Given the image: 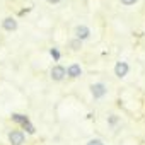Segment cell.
<instances>
[{"mask_svg":"<svg viewBox=\"0 0 145 145\" xmlns=\"http://www.w3.org/2000/svg\"><path fill=\"white\" fill-rule=\"evenodd\" d=\"M24 133L22 131H19V130H14V131H10L9 133V142H10V145H22L24 143Z\"/></svg>","mask_w":145,"mask_h":145,"instance_id":"obj_5","label":"cell"},{"mask_svg":"<svg viewBox=\"0 0 145 145\" xmlns=\"http://www.w3.org/2000/svg\"><path fill=\"white\" fill-rule=\"evenodd\" d=\"M50 75H51L53 80L60 82V80H63V79L67 77V68L61 67V65H55V67L51 68V72H50Z\"/></svg>","mask_w":145,"mask_h":145,"instance_id":"obj_2","label":"cell"},{"mask_svg":"<svg viewBox=\"0 0 145 145\" xmlns=\"http://www.w3.org/2000/svg\"><path fill=\"white\" fill-rule=\"evenodd\" d=\"M74 33H75V38H77V39H80V41H84V39H89V38H91V29H89L87 26H84V24L77 26Z\"/></svg>","mask_w":145,"mask_h":145,"instance_id":"obj_4","label":"cell"},{"mask_svg":"<svg viewBox=\"0 0 145 145\" xmlns=\"http://www.w3.org/2000/svg\"><path fill=\"white\" fill-rule=\"evenodd\" d=\"M68 46L74 50V51H79V50L82 48V41H80V39H77V38H74V39L68 43Z\"/></svg>","mask_w":145,"mask_h":145,"instance_id":"obj_8","label":"cell"},{"mask_svg":"<svg viewBox=\"0 0 145 145\" xmlns=\"http://www.w3.org/2000/svg\"><path fill=\"white\" fill-rule=\"evenodd\" d=\"M58 2H61V0H48V4H58Z\"/></svg>","mask_w":145,"mask_h":145,"instance_id":"obj_15","label":"cell"},{"mask_svg":"<svg viewBox=\"0 0 145 145\" xmlns=\"http://www.w3.org/2000/svg\"><path fill=\"white\" fill-rule=\"evenodd\" d=\"M137 2H138V0H121V4H123V5H128V7H130V5H135Z\"/></svg>","mask_w":145,"mask_h":145,"instance_id":"obj_14","label":"cell"},{"mask_svg":"<svg viewBox=\"0 0 145 145\" xmlns=\"http://www.w3.org/2000/svg\"><path fill=\"white\" fill-rule=\"evenodd\" d=\"M108 123H109V125H111V126H116V125H118V123H120V118H118V116H116V114H111V116H109V118H108Z\"/></svg>","mask_w":145,"mask_h":145,"instance_id":"obj_12","label":"cell"},{"mask_svg":"<svg viewBox=\"0 0 145 145\" xmlns=\"http://www.w3.org/2000/svg\"><path fill=\"white\" fill-rule=\"evenodd\" d=\"M91 94H92L94 99H103L108 94V87L103 82H96V84L91 86Z\"/></svg>","mask_w":145,"mask_h":145,"instance_id":"obj_1","label":"cell"},{"mask_svg":"<svg viewBox=\"0 0 145 145\" xmlns=\"http://www.w3.org/2000/svg\"><path fill=\"white\" fill-rule=\"evenodd\" d=\"M22 128H24L27 133H31V135H33V133H36V128H34V125H31V121H29V120L22 123Z\"/></svg>","mask_w":145,"mask_h":145,"instance_id":"obj_10","label":"cell"},{"mask_svg":"<svg viewBox=\"0 0 145 145\" xmlns=\"http://www.w3.org/2000/svg\"><path fill=\"white\" fill-rule=\"evenodd\" d=\"M67 75H68L70 79H79V77L82 75V68H80V65H79V63H72V65L67 68Z\"/></svg>","mask_w":145,"mask_h":145,"instance_id":"obj_6","label":"cell"},{"mask_svg":"<svg viewBox=\"0 0 145 145\" xmlns=\"http://www.w3.org/2000/svg\"><path fill=\"white\" fill-rule=\"evenodd\" d=\"M50 55L53 56V60H55V61H58V60H60V56H61V55H60V51H58V48H51V50H50Z\"/></svg>","mask_w":145,"mask_h":145,"instance_id":"obj_11","label":"cell"},{"mask_svg":"<svg viewBox=\"0 0 145 145\" xmlns=\"http://www.w3.org/2000/svg\"><path fill=\"white\" fill-rule=\"evenodd\" d=\"M27 120H29V118H27L26 114H17V113L12 114V121H16V123H21V125H22V123L27 121Z\"/></svg>","mask_w":145,"mask_h":145,"instance_id":"obj_9","label":"cell"},{"mask_svg":"<svg viewBox=\"0 0 145 145\" xmlns=\"http://www.w3.org/2000/svg\"><path fill=\"white\" fill-rule=\"evenodd\" d=\"M128 72H130V65H128L126 61H118V63L114 65V75H116L118 79H125V77L128 75Z\"/></svg>","mask_w":145,"mask_h":145,"instance_id":"obj_3","label":"cell"},{"mask_svg":"<svg viewBox=\"0 0 145 145\" xmlns=\"http://www.w3.org/2000/svg\"><path fill=\"white\" fill-rule=\"evenodd\" d=\"M87 145H104V142H103V140H99V138H94V140H91Z\"/></svg>","mask_w":145,"mask_h":145,"instance_id":"obj_13","label":"cell"},{"mask_svg":"<svg viewBox=\"0 0 145 145\" xmlns=\"http://www.w3.org/2000/svg\"><path fill=\"white\" fill-rule=\"evenodd\" d=\"M2 27H4L5 31H16V29H17V21H16L14 17H5L4 22H2Z\"/></svg>","mask_w":145,"mask_h":145,"instance_id":"obj_7","label":"cell"}]
</instances>
